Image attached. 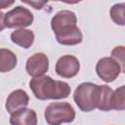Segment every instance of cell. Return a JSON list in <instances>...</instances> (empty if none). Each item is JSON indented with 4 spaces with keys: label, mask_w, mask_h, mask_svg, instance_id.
<instances>
[{
    "label": "cell",
    "mask_w": 125,
    "mask_h": 125,
    "mask_svg": "<svg viewBox=\"0 0 125 125\" xmlns=\"http://www.w3.org/2000/svg\"><path fill=\"white\" fill-rule=\"evenodd\" d=\"M49 69V59L44 53L31 55L25 62V70L31 77L44 75Z\"/></svg>",
    "instance_id": "obj_8"
},
{
    "label": "cell",
    "mask_w": 125,
    "mask_h": 125,
    "mask_svg": "<svg viewBox=\"0 0 125 125\" xmlns=\"http://www.w3.org/2000/svg\"><path fill=\"white\" fill-rule=\"evenodd\" d=\"M18 63L16 54L6 48L0 49V72H9L13 70Z\"/></svg>",
    "instance_id": "obj_13"
},
{
    "label": "cell",
    "mask_w": 125,
    "mask_h": 125,
    "mask_svg": "<svg viewBox=\"0 0 125 125\" xmlns=\"http://www.w3.org/2000/svg\"><path fill=\"white\" fill-rule=\"evenodd\" d=\"M61 2H63L65 4H70V5H73V4H77L79 2H81L82 0H59Z\"/></svg>",
    "instance_id": "obj_21"
},
{
    "label": "cell",
    "mask_w": 125,
    "mask_h": 125,
    "mask_svg": "<svg viewBox=\"0 0 125 125\" xmlns=\"http://www.w3.org/2000/svg\"><path fill=\"white\" fill-rule=\"evenodd\" d=\"M34 37L35 36L33 31L25 28H19L11 33L12 42L23 49H28L32 46L34 42Z\"/></svg>",
    "instance_id": "obj_11"
},
{
    "label": "cell",
    "mask_w": 125,
    "mask_h": 125,
    "mask_svg": "<svg viewBox=\"0 0 125 125\" xmlns=\"http://www.w3.org/2000/svg\"><path fill=\"white\" fill-rule=\"evenodd\" d=\"M125 108V87H118L112 94V109L124 110Z\"/></svg>",
    "instance_id": "obj_16"
},
{
    "label": "cell",
    "mask_w": 125,
    "mask_h": 125,
    "mask_svg": "<svg viewBox=\"0 0 125 125\" xmlns=\"http://www.w3.org/2000/svg\"><path fill=\"white\" fill-rule=\"evenodd\" d=\"M29 87L34 97L40 101L65 99L71 92L68 83L55 80L48 75H40L31 78Z\"/></svg>",
    "instance_id": "obj_1"
},
{
    "label": "cell",
    "mask_w": 125,
    "mask_h": 125,
    "mask_svg": "<svg viewBox=\"0 0 125 125\" xmlns=\"http://www.w3.org/2000/svg\"><path fill=\"white\" fill-rule=\"evenodd\" d=\"M96 72L98 76L104 82H113L122 72L120 64L112 57H104L100 59L96 64Z\"/></svg>",
    "instance_id": "obj_5"
},
{
    "label": "cell",
    "mask_w": 125,
    "mask_h": 125,
    "mask_svg": "<svg viewBox=\"0 0 125 125\" xmlns=\"http://www.w3.org/2000/svg\"><path fill=\"white\" fill-rule=\"evenodd\" d=\"M109 16L112 21L118 25H125V4H114L109 10Z\"/></svg>",
    "instance_id": "obj_15"
},
{
    "label": "cell",
    "mask_w": 125,
    "mask_h": 125,
    "mask_svg": "<svg viewBox=\"0 0 125 125\" xmlns=\"http://www.w3.org/2000/svg\"><path fill=\"white\" fill-rule=\"evenodd\" d=\"M44 117L49 125L70 123L75 119V110L68 103L55 102L46 106Z\"/></svg>",
    "instance_id": "obj_3"
},
{
    "label": "cell",
    "mask_w": 125,
    "mask_h": 125,
    "mask_svg": "<svg viewBox=\"0 0 125 125\" xmlns=\"http://www.w3.org/2000/svg\"><path fill=\"white\" fill-rule=\"evenodd\" d=\"M112 94H113V90L109 86L101 85L100 101L97 108L102 111L112 110Z\"/></svg>",
    "instance_id": "obj_14"
},
{
    "label": "cell",
    "mask_w": 125,
    "mask_h": 125,
    "mask_svg": "<svg viewBox=\"0 0 125 125\" xmlns=\"http://www.w3.org/2000/svg\"><path fill=\"white\" fill-rule=\"evenodd\" d=\"M55 70L56 73L62 78H73L80 70L79 60L72 55H64L57 61Z\"/></svg>",
    "instance_id": "obj_7"
},
{
    "label": "cell",
    "mask_w": 125,
    "mask_h": 125,
    "mask_svg": "<svg viewBox=\"0 0 125 125\" xmlns=\"http://www.w3.org/2000/svg\"><path fill=\"white\" fill-rule=\"evenodd\" d=\"M33 14L22 6H17L5 14L4 22L8 28H24L32 24Z\"/></svg>",
    "instance_id": "obj_4"
},
{
    "label": "cell",
    "mask_w": 125,
    "mask_h": 125,
    "mask_svg": "<svg viewBox=\"0 0 125 125\" xmlns=\"http://www.w3.org/2000/svg\"><path fill=\"white\" fill-rule=\"evenodd\" d=\"M66 23H77V18L75 13L69 10L59 11L51 20V27L54 31L58 27L66 24Z\"/></svg>",
    "instance_id": "obj_12"
},
{
    "label": "cell",
    "mask_w": 125,
    "mask_h": 125,
    "mask_svg": "<svg viewBox=\"0 0 125 125\" xmlns=\"http://www.w3.org/2000/svg\"><path fill=\"white\" fill-rule=\"evenodd\" d=\"M58 43L64 46H74L80 44L83 35L76 23H66L54 30Z\"/></svg>",
    "instance_id": "obj_6"
},
{
    "label": "cell",
    "mask_w": 125,
    "mask_h": 125,
    "mask_svg": "<svg viewBox=\"0 0 125 125\" xmlns=\"http://www.w3.org/2000/svg\"><path fill=\"white\" fill-rule=\"evenodd\" d=\"M101 94V85L92 82L79 84L74 93L73 100L81 111L90 112L98 107Z\"/></svg>",
    "instance_id": "obj_2"
},
{
    "label": "cell",
    "mask_w": 125,
    "mask_h": 125,
    "mask_svg": "<svg viewBox=\"0 0 125 125\" xmlns=\"http://www.w3.org/2000/svg\"><path fill=\"white\" fill-rule=\"evenodd\" d=\"M10 123L12 125H36L37 114L31 108L21 107L11 113Z\"/></svg>",
    "instance_id": "obj_10"
},
{
    "label": "cell",
    "mask_w": 125,
    "mask_h": 125,
    "mask_svg": "<svg viewBox=\"0 0 125 125\" xmlns=\"http://www.w3.org/2000/svg\"><path fill=\"white\" fill-rule=\"evenodd\" d=\"M29 103V97L27 93L22 89H17L11 92L6 100L5 107L10 114L21 107L27 106Z\"/></svg>",
    "instance_id": "obj_9"
},
{
    "label": "cell",
    "mask_w": 125,
    "mask_h": 125,
    "mask_svg": "<svg viewBox=\"0 0 125 125\" xmlns=\"http://www.w3.org/2000/svg\"><path fill=\"white\" fill-rule=\"evenodd\" d=\"M111 57L120 64L122 72L125 71V50L123 46H117L111 51Z\"/></svg>",
    "instance_id": "obj_17"
},
{
    "label": "cell",
    "mask_w": 125,
    "mask_h": 125,
    "mask_svg": "<svg viewBox=\"0 0 125 125\" xmlns=\"http://www.w3.org/2000/svg\"><path fill=\"white\" fill-rule=\"evenodd\" d=\"M52 1H59V0H52Z\"/></svg>",
    "instance_id": "obj_22"
},
{
    "label": "cell",
    "mask_w": 125,
    "mask_h": 125,
    "mask_svg": "<svg viewBox=\"0 0 125 125\" xmlns=\"http://www.w3.org/2000/svg\"><path fill=\"white\" fill-rule=\"evenodd\" d=\"M21 2L27 4L35 10H41L49 2V0H21Z\"/></svg>",
    "instance_id": "obj_18"
},
{
    "label": "cell",
    "mask_w": 125,
    "mask_h": 125,
    "mask_svg": "<svg viewBox=\"0 0 125 125\" xmlns=\"http://www.w3.org/2000/svg\"><path fill=\"white\" fill-rule=\"evenodd\" d=\"M15 3V0H0V10L7 9Z\"/></svg>",
    "instance_id": "obj_19"
},
{
    "label": "cell",
    "mask_w": 125,
    "mask_h": 125,
    "mask_svg": "<svg viewBox=\"0 0 125 125\" xmlns=\"http://www.w3.org/2000/svg\"><path fill=\"white\" fill-rule=\"evenodd\" d=\"M4 17H5V14L0 11V31H3L6 27L5 22H4Z\"/></svg>",
    "instance_id": "obj_20"
}]
</instances>
